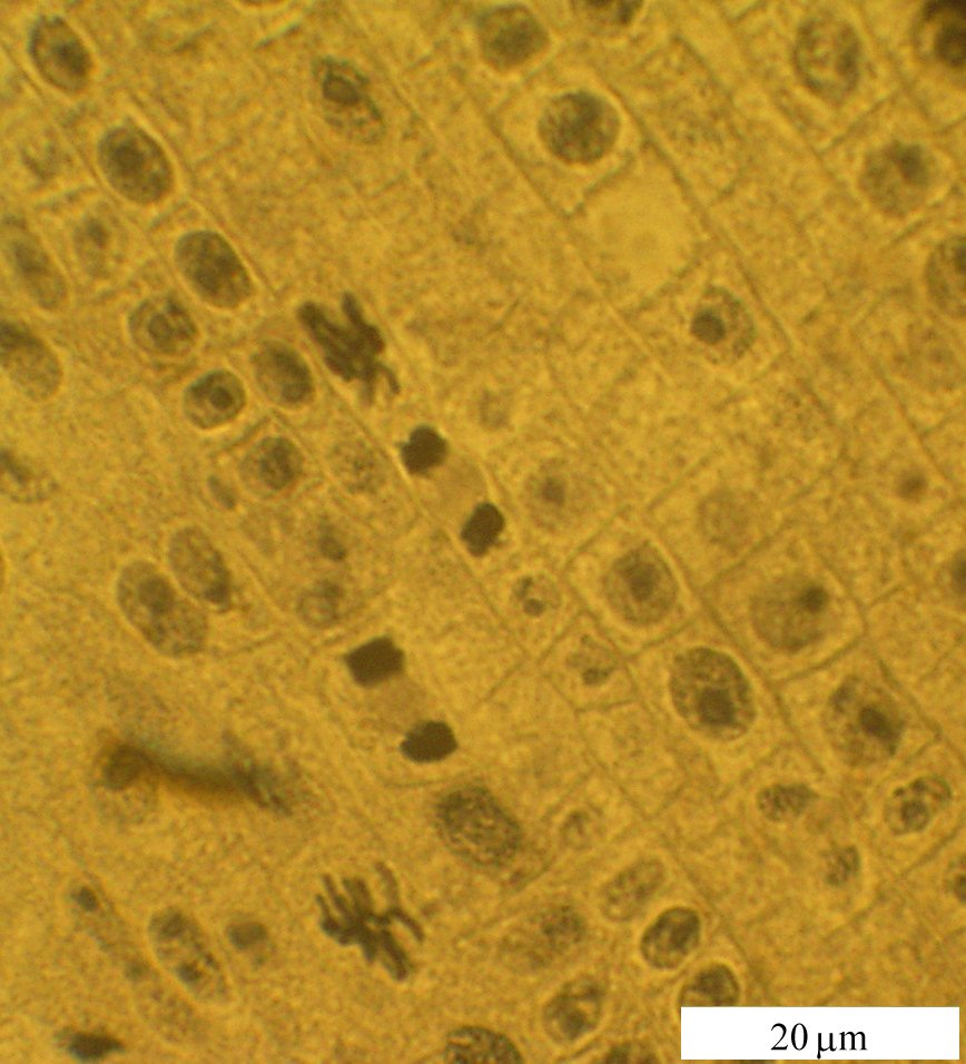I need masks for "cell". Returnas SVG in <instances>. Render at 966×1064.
Returning <instances> with one entry per match:
<instances>
[{
	"label": "cell",
	"mask_w": 966,
	"mask_h": 1064,
	"mask_svg": "<svg viewBox=\"0 0 966 1064\" xmlns=\"http://www.w3.org/2000/svg\"><path fill=\"white\" fill-rule=\"evenodd\" d=\"M670 691L684 721L709 737L733 739L752 723L749 682L739 666L720 651L696 648L680 654L671 669Z\"/></svg>",
	"instance_id": "1"
},
{
	"label": "cell",
	"mask_w": 966,
	"mask_h": 1064,
	"mask_svg": "<svg viewBox=\"0 0 966 1064\" xmlns=\"http://www.w3.org/2000/svg\"><path fill=\"white\" fill-rule=\"evenodd\" d=\"M117 597L127 620L159 652L184 657L203 647L204 615L152 564L127 565L118 579Z\"/></svg>",
	"instance_id": "2"
},
{
	"label": "cell",
	"mask_w": 966,
	"mask_h": 1064,
	"mask_svg": "<svg viewBox=\"0 0 966 1064\" xmlns=\"http://www.w3.org/2000/svg\"><path fill=\"white\" fill-rule=\"evenodd\" d=\"M824 726L839 758L861 767L885 760L895 752L903 719L893 698L881 688L851 678L830 697Z\"/></svg>",
	"instance_id": "3"
},
{
	"label": "cell",
	"mask_w": 966,
	"mask_h": 1064,
	"mask_svg": "<svg viewBox=\"0 0 966 1064\" xmlns=\"http://www.w3.org/2000/svg\"><path fill=\"white\" fill-rule=\"evenodd\" d=\"M436 820L447 846L475 866H504L519 850V826L481 789L464 788L446 796L437 807Z\"/></svg>",
	"instance_id": "4"
},
{
	"label": "cell",
	"mask_w": 966,
	"mask_h": 1064,
	"mask_svg": "<svg viewBox=\"0 0 966 1064\" xmlns=\"http://www.w3.org/2000/svg\"><path fill=\"white\" fill-rule=\"evenodd\" d=\"M147 933L158 963L194 998L206 1004L227 1001L223 969L190 916L174 907L159 909L150 917Z\"/></svg>",
	"instance_id": "5"
},
{
	"label": "cell",
	"mask_w": 966,
	"mask_h": 1064,
	"mask_svg": "<svg viewBox=\"0 0 966 1064\" xmlns=\"http://www.w3.org/2000/svg\"><path fill=\"white\" fill-rule=\"evenodd\" d=\"M619 132L615 109L603 98L576 91L552 99L539 120L546 149L569 164H590L603 157Z\"/></svg>",
	"instance_id": "6"
},
{
	"label": "cell",
	"mask_w": 966,
	"mask_h": 1064,
	"mask_svg": "<svg viewBox=\"0 0 966 1064\" xmlns=\"http://www.w3.org/2000/svg\"><path fill=\"white\" fill-rule=\"evenodd\" d=\"M795 66L802 82L816 95L840 100L856 87L861 47L850 24L834 16H816L799 29Z\"/></svg>",
	"instance_id": "7"
},
{
	"label": "cell",
	"mask_w": 966,
	"mask_h": 1064,
	"mask_svg": "<svg viewBox=\"0 0 966 1064\" xmlns=\"http://www.w3.org/2000/svg\"><path fill=\"white\" fill-rule=\"evenodd\" d=\"M345 323L333 319L319 305L307 302L298 309L305 331L322 348L327 366L346 381H359L368 391L384 370L378 355L384 347L378 329L363 316L351 294L343 298Z\"/></svg>",
	"instance_id": "8"
},
{
	"label": "cell",
	"mask_w": 966,
	"mask_h": 1064,
	"mask_svg": "<svg viewBox=\"0 0 966 1064\" xmlns=\"http://www.w3.org/2000/svg\"><path fill=\"white\" fill-rule=\"evenodd\" d=\"M97 159L108 184L130 201L157 203L172 186V168L166 152L132 124L106 131L98 142Z\"/></svg>",
	"instance_id": "9"
},
{
	"label": "cell",
	"mask_w": 966,
	"mask_h": 1064,
	"mask_svg": "<svg viewBox=\"0 0 966 1064\" xmlns=\"http://www.w3.org/2000/svg\"><path fill=\"white\" fill-rule=\"evenodd\" d=\"M175 262L191 290L206 304L231 309L250 295L252 282L240 258L219 234L196 230L181 236Z\"/></svg>",
	"instance_id": "10"
},
{
	"label": "cell",
	"mask_w": 966,
	"mask_h": 1064,
	"mask_svg": "<svg viewBox=\"0 0 966 1064\" xmlns=\"http://www.w3.org/2000/svg\"><path fill=\"white\" fill-rule=\"evenodd\" d=\"M828 604L829 597L822 587L805 580H785L757 597L752 621L770 646L795 651L821 634Z\"/></svg>",
	"instance_id": "11"
},
{
	"label": "cell",
	"mask_w": 966,
	"mask_h": 1064,
	"mask_svg": "<svg viewBox=\"0 0 966 1064\" xmlns=\"http://www.w3.org/2000/svg\"><path fill=\"white\" fill-rule=\"evenodd\" d=\"M605 591L611 605L625 620L649 624L669 611L677 583L661 554L644 545L624 554L611 567Z\"/></svg>",
	"instance_id": "12"
},
{
	"label": "cell",
	"mask_w": 966,
	"mask_h": 1064,
	"mask_svg": "<svg viewBox=\"0 0 966 1064\" xmlns=\"http://www.w3.org/2000/svg\"><path fill=\"white\" fill-rule=\"evenodd\" d=\"M933 171V160L920 146L894 142L867 158L861 186L878 208L901 216L924 200Z\"/></svg>",
	"instance_id": "13"
},
{
	"label": "cell",
	"mask_w": 966,
	"mask_h": 1064,
	"mask_svg": "<svg viewBox=\"0 0 966 1064\" xmlns=\"http://www.w3.org/2000/svg\"><path fill=\"white\" fill-rule=\"evenodd\" d=\"M315 71L328 122L351 140L363 144L378 140L384 132L383 118L359 71L335 59L318 61Z\"/></svg>",
	"instance_id": "14"
},
{
	"label": "cell",
	"mask_w": 966,
	"mask_h": 1064,
	"mask_svg": "<svg viewBox=\"0 0 966 1064\" xmlns=\"http://www.w3.org/2000/svg\"><path fill=\"white\" fill-rule=\"evenodd\" d=\"M28 52L40 76L63 92H78L90 79V52L59 16L45 14L34 21L29 32Z\"/></svg>",
	"instance_id": "15"
},
{
	"label": "cell",
	"mask_w": 966,
	"mask_h": 1064,
	"mask_svg": "<svg viewBox=\"0 0 966 1064\" xmlns=\"http://www.w3.org/2000/svg\"><path fill=\"white\" fill-rule=\"evenodd\" d=\"M136 1008L142 1021L162 1040L189 1043L198 1037L200 1023L195 1012L139 957L125 965Z\"/></svg>",
	"instance_id": "16"
},
{
	"label": "cell",
	"mask_w": 966,
	"mask_h": 1064,
	"mask_svg": "<svg viewBox=\"0 0 966 1064\" xmlns=\"http://www.w3.org/2000/svg\"><path fill=\"white\" fill-rule=\"evenodd\" d=\"M483 59L494 69H512L540 52L546 42L543 27L522 6H503L485 12L477 23Z\"/></svg>",
	"instance_id": "17"
},
{
	"label": "cell",
	"mask_w": 966,
	"mask_h": 1064,
	"mask_svg": "<svg viewBox=\"0 0 966 1064\" xmlns=\"http://www.w3.org/2000/svg\"><path fill=\"white\" fill-rule=\"evenodd\" d=\"M172 571L186 592L215 605L230 599V578L225 562L208 536L185 528L171 539L168 551Z\"/></svg>",
	"instance_id": "18"
},
{
	"label": "cell",
	"mask_w": 966,
	"mask_h": 1064,
	"mask_svg": "<svg viewBox=\"0 0 966 1064\" xmlns=\"http://www.w3.org/2000/svg\"><path fill=\"white\" fill-rule=\"evenodd\" d=\"M1 365L13 385L33 401L51 397L61 382L53 352L19 325L1 324Z\"/></svg>",
	"instance_id": "19"
},
{
	"label": "cell",
	"mask_w": 966,
	"mask_h": 1064,
	"mask_svg": "<svg viewBox=\"0 0 966 1064\" xmlns=\"http://www.w3.org/2000/svg\"><path fill=\"white\" fill-rule=\"evenodd\" d=\"M2 249L29 296L45 309L58 308L66 298V283L37 237L18 219H4Z\"/></svg>",
	"instance_id": "20"
},
{
	"label": "cell",
	"mask_w": 966,
	"mask_h": 1064,
	"mask_svg": "<svg viewBox=\"0 0 966 1064\" xmlns=\"http://www.w3.org/2000/svg\"><path fill=\"white\" fill-rule=\"evenodd\" d=\"M128 329L141 349L168 357L187 354L195 346L198 334L187 311L169 296L142 301L131 312Z\"/></svg>",
	"instance_id": "21"
},
{
	"label": "cell",
	"mask_w": 966,
	"mask_h": 1064,
	"mask_svg": "<svg viewBox=\"0 0 966 1064\" xmlns=\"http://www.w3.org/2000/svg\"><path fill=\"white\" fill-rule=\"evenodd\" d=\"M693 332L721 361L742 355L752 341L753 327L741 303L723 290H713L698 309Z\"/></svg>",
	"instance_id": "22"
},
{
	"label": "cell",
	"mask_w": 966,
	"mask_h": 1064,
	"mask_svg": "<svg viewBox=\"0 0 966 1064\" xmlns=\"http://www.w3.org/2000/svg\"><path fill=\"white\" fill-rule=\"evenodd\" d=\"M256 381L264 394L283 407L307 403L314 393V381L304 358L280 342L264 344L253 357Z\"/></svg>",
	"instance_id": "23"
},
{
	"label": "cell",
	"mask_w": 966,
	"mask_h": 1064,
	"mask_svg": "<svg viewBox=\"0 0 966 1064\" xmlns=\"http://www.w3.org/2000/svg\"><path fill=\"white\" fill-rule=\"evenodd\" d=\"M578 933L571 915L550 914L513 927L501 942V959L516 973L541 964L555 946L565 945Z\"/></svg>",
	"instance_id": "24"
},
{
	"label": "cell",
	"mask_w": 966,
	"mask_h": 1064,
	"mask_svg": "<svg viewBox=\"0 0 966 1064\" xmlns=\"http://www.w3.org/2000/svg\"><path fill=\"white\" fill-rule=\"evenodd\" d=\"M246 393L240 380L229 371L209 372L185 391L183 408L191 424L203 430L221 426L243 410Z\"/></svg>",
	"instance_id": "25"
},
{
	"label": "cell",
	"mask_w": 966,
	"mask_h": 1064,
	"mask_svg": "<svg viewBox=\"0 0 966 1064\" xmlns=\"http://www.w3.org/2000/svg\"><path fill=\"white\" fill-rule=\"evenodd\" d=\"M303 470V456L285 437H267L257 443L241 463V477L259 495L279 492L293 484Z\"/></svg>",
	"instance_id": "26"
},
{
	"label": "cell",
	"mask_w": 966,
	"mask_h": 1064,
	"mask_svg": "<svg viewBox=\"0 0 966 1064\" xmlns=\"http://www.w3.org/2000/svg\"><path fill=\"white\" fill-rule=\"evenodd\" d=\"M949 799L950 789L943 778L920 777L890 795L885 808L887 824L897 834L921 830Z\"/></svg>",
	"instance_id": "27"
},
{
	"label": "cell",
	"mask_w": 966,
	"mask_h": 1064,
	"mask_svg": "<svg viewBox=\"0 0 966 1064\" xmlns=\"http://www.w3.org/2000/svg\"><path fill=\"white\" fill-rule=\"evenodd\" d=\"M76 253L95 277H108L124 254V235L117 219L105 209L88 213L73 233Z\"/></svg>",
	"instance_id": "28"
},
{
	"label": "cell",
	"mask_w": 966,
	"mask_h": 1064,
	"mask_svg": "<svg viewBox=\"0 0 966 1064\" xmlns=\"http://www.w3.org/2000/svg\"><path fill=\"white\" fill-rule=\"evenodd\" d=\"M965 237H950L931 253L926 268L928 293L953 318L965 317Z\"/></svg>",
	"instance_id": "29"
},
{
	"label": "cell",
	"mask_w": 966,
	"mask_h": 1064,
	"mask_svg": "<svg viewBox=\"0 0 966 1064\" xmlns=\"http://www.w3.org/2000/svg\"><path fill=\"white\" fill-rule=\"evenodd\" d=\"M443 1056L452 1064H519L522 1055L506 1036L480 1026L452 1031L444 1044Z\"/></svg>",
	"instance_id": "30"
},
{
	"label": "cell",
	"mask_w": 966,
	"mask_h": 1064,
	"mask_svg": "<svg viewBox=\"0 0 966 1064\" xmlns=\"http://www.w3.org/2000/svg\"><path fill=\"white\" fill-rule=\"evenodd\" d=\"M923 24L928 26L935 57L952 69L965 66V1L935 0L923 10Z\"/></svg>",
	"instance_id": "31"
},
{
	"label": "cell",
	"mask_w": 966,
	"mask_h": 1064,
	"mask_svg": "<svg viewBox=\"0 0 966 1064\" xmlns=\"http://www.w3.org/2000/svg\"><path fill=\"white\" fill-rule=\"evenodd\" d=\"M159 778L160 762L130 745H118L110 749L100 768V786L111 795H124L135 788H150Z\"/></svg>",
	"instance_id": "32"
},
{
	"label": "cell",
	"mask_w": 966,
	"mask_h": 1064,
	"mask_svg": "<svg viewBox=\"0 0 966 1064\" xmlns=\"http://www.w3.org/2000/svg\"><path fill=\"white\" fill-rule=\"evenodd\" d=\"M227 771L238 794L268 810L289 812L290 795L282 779L268 767L244 760L230 763Z\"/></svg>",
	"instance_id": "33"
},
{
	"label": "cell",
	"mask_w": 966,
	"mask_h": 1064,
	"mask_svg": "<svg viewBox=\"0 0 966 1064\" xmlns=\"http://www.w3.org/2000/svg\"><path fill=\"white\" fill-rule=\"evenodd\" d=\"M161 778L184 792L201 799L227 801L238 794L228 774L190 762H160Z\"/></svg>",
	"instance_id": "34"
},
{
	"label": "cell",
	"mask_w": 966,
	"mask_h": 1064,
	"mask_svg": "<svg viewBox=\"0 0 966 1064\" xmlns=\"http://www.w3.org/2000/svg\"><path fill=\"white\" fill-rule=\"evenodd\" d=\"M403 653L387 638L373 639L345 657L347 669L361 686L372 687L397 674L403 668Z\"/></svg>",
	"instance_id": "35"
},
{
	"label": "cell",
	"mask_w": 966,
	"mask_h": 1064,
	"mask_svg": "<svg viewBox=\"0 0 966 1064\" xmlns=\"http://www.w3.org/2000/svg\"><path fill=\"white\" fill-rule=\"evenodd\" d=\"M331 469L342 485L353 492H367L378 486L383 474L377 459L356 443L338 445L331 456Z\"/></svg>",
	"instance_id": "36"
},
{
	"label": "cell",
	"mask_w": 966,
	"mask_h": 1064,
	"mask_svg": "<svg viewBox=\"0 0 966 1064\" xmlns=\"http://www.w3.org/2000/svg\"><path fill=\"white\" fill-rule=\"evenodd\" d=\"M1 490L13 501L33 503L46 499L53 492L55 481L42 470L3 450L1 453Z\"/></svg>",
	"instance_id": "37"
},
{
	"label": "cell",
	"mask_w": 966,
	"mask_h": 1064,
	"mask_svg": "<svg viewBox=\"0 0 966 1064\" xmlns=\"http://www.w3.org/2000/svg\"><path fill=\"white\" fill-rule=\"evenodd\" d=\"M575 487L566 474H539L531 486V501L536 514L549 523H556L572 511Z\"/></svg>",
	"instance_id": "38"
},
{
	"label": "cell",
	"mask_w": 966,
	"mask_h": 1064,
	"mask_svg": "<svg viewBox=\"0 0 966 1064\" xmlns=\"http://www.w3.org/2000/svg\"><path fill=\"white\" fill-rule=\"evenodd\" d=\"M455 748V738L443 722L427 721L413 728L402 742L403 753L416 762L441 760Z\"/></svg>",
	"instance_id": "39"
},
{
	"label": "cell",
	"mask_w": 966,
	"mask_h": 1064,
	"mask_svg": "<svg viewBox=\"0 0 966 1064\" xmlns=\"http://www.w3.org/2000/svg\"><path fill=\"white\" fill-rule=\"evenodd\" d=\"M343 592L331 581H322L308 590L298 603L302 619L315 628H326L338 621Z\"/></svg>",
	"instance_id": "40"
},
{
	"label": "cell",
	"mask_w": 966,
	"mask_h": 1064,
	"mask_svg": "<svg viewBox=\"0 0 966 1064\" xmlns=\"http://www.w3.org/2000/svg\"><path fill=\"white\" fill-rule=\"evenodd\" d=\"M404 466L412 474H424L437 466L446 455V444L431 427L421 426L412 432L402 451Z\"/></svg>",
	"instance_id": "41"
},
{
	"label": "cell",
	"mask_w": 966,
	"mask_h": 1064,
	"mask_svg": "<svg viewBox=\"0 0 966 1064\" xmlns=\"http://www.w3.org/2000/svg\"><path fill=\"white\" fill-rule=\"evenodd\" d=\"M812 799L811 790L805 785H776L758 795L759 809L775 820L797 817Z\"/></svg>",
	"instance_id": "42"
},
{
	"label": "cell",
	"mask_w": 966,
	"mask_h": 1064,
	"mask_svg": "<svg viewBox=\"0 0 966 1064\" xmlns=\"http://www.w3.org/2000/svg\"><path fill=\"white\" fill-rule=\"evenodd\" d=\"M504 525L501 512L492 504H481L467 519L462 539L470 552L483 555L497 541Z\"/></svg>",
	"instance_id": "43"
},
{
	"label": "cell",
	"mask_w": 966,
	"mask_h": 1064,
	"mask_svg": "<svg viewBox=\"0 0 966 1064\" xmlns=\"http://www.w3.org/2000/svg\"><path fill=\"white\" fill-rule=\"evenodd\" d=\"M579 14L600 30L628 24L640 8V1H581Z\"/></svg>",
	"instance_id": "44"
},
{
	"label": "cell",
	"mask_w": 966,
	"mask_h": 1064,
	"mask_svg": "<svg viewBox=\"0 0 966 1064\" xmlns=\"http://www.w3.org/2000/svg\"><path fill=\"white\" fill-rule=\"evenodd\" d=\"M124 1050L125 1046L119 1040L102 1033L77 1032L70 1034L66 1041L67 1053L83 1063L98 1062Z\"/></svg>",
	"instance_id": "45"
},
{
	"label": "cell",
	"mask_w": 966,
	"mask_h": 1064,
	"mask_svg": "<svg viewBox=\"0 0 966 1064\" xmlns=\"http://www.w3.org/2000/svg\"><path fill=\"white\" fill-rule=\"evenodd\" d=\"M519 598L525 611L532 615L543 613L556 602V595L551 585L543 583L536 587L532 581H526L520 585Z\"/></svg>",
	"instance_id": "46"
},
{
	"label": "cell",
	"mask_w": 966,
	"mask_h": 1064,
	"mask_svg": "<svg viewBox=\"0 0 966 1064\" xmlns=\"http://www.w3.org/2000/svg\"><path fill=\"white\" fill-rule=\"evenodd\" d=\"M575 662L583 680L590 684L605 680L614 667L613 660L598 650L579 656Z\"/></svg>",
	"instance_id": "47"
},
{
	"label": "cell",
	"mask_w": 966,
	"mask_h": 1064,
	"mask_svg": "<svg viewBox=\"0 0 966 1064\" xmlns=\"http://www.w3.org/2000/svg\"><path fill=\"white\" fill-rule=\"evenodd\" d=\"M227 936L236 949L246 952L263 944L268 934L262 924L243 922L230 925L227 929Z\"/></svg>",
	"instance_id": "48"
},
{
	"label": "cell",
	"mask_w": 966,
	"mask_h": 1064,
	"mask_svg": "<svg viewBox=\"0 0 966 1064\" xmlns=\"http://www.w3.org/2000/svg\"><path fill=\"white\" fill-rule=\"evenodd\" d=\"M69 898L76 912L81 916H92L101 910V899L97 890L87 884H77L71 888Z\"/></svg>",
	"instance_id": "49"
},
{
	"label": "cell",
	"mask_w": 966,
	"mask_h": 1064,
	"mask_svg": "<svg viewBox=\"0 0 966 1064\" xmlns=\"http://www.w3.org/2000/svg\"><path fill=\"white\" fill-rule=\"evenodd\" d=\"M318 545L321 552L329 560L341 561L345 556V548L333 530L324 525L319 530Z\"/></svg>",
	"instance_id": "50"
},
{
	"label": "cell",
	"mask_w": 966,
	"mask_h": 1064,
	"mask_svg": "<svg viewBox=\"0 0 966 1064\" xmlns=\"http://www.w3.org/2000/svg\"><path fill=\"white\" fill-rule=\"evenodd\" d=\"M925 489V480L919 474H907L899 484L900 494L907 499L918 497Z\"/></svg>",
	"instance_id": "51"
},
{
	"label": "cell",
	"mask_w": 966,
	"mask_h": 1064,
	"mask_svg": "<svg viewBox=\"0 0 966 1064\" xmlns=\"http://www.w3.org/2000/svg\"><path fill=\"white\" fill-rule=\"evenodd\" d=\"M952 579L956 590L962 594L965 591V560L963 554L953 565Z\"/></svg>",
	"instance_id": "52"
},
{
	"label": "cell",
	"mask_w": 966,
	"mask_h": 1064,
	"mask_svg": "<svg viewBox=\"0 0 966 1064\" xmlns=\"http://www.w3.org/2000/svg\"><path fill=\"white\" fill-rule=\"evenodd\" d=\"M210 489L213 490L216 497L226 506H233L235 501L233 494L229 490L218 480L213 479L210 481Z\"/></svg>",
	"instance_id": "53"
}]
</instances>
